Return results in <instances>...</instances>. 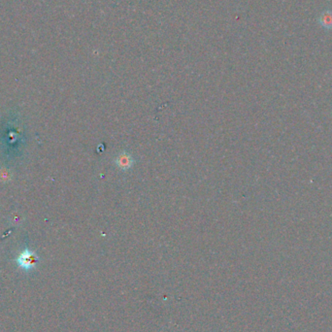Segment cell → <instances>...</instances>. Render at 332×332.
<instances>
[{"label": "cell", "mask_w": 332, "mask_h": 332, "mask_svg": "<svg viewBox=\"0 0 332 332\" xmlns=\"http://www.w3.org/2000/svg\"><path fill=\"white\" fill-rule=\"evenodd\" d=\"M36 260H37L36 255L29 250L22 252L17 258L18 264L26 270H30L31 268H33L36 264Z\"/></svg>", "instance_id": "obj_1"}, {"label": "cell", "mask_w": 332, "mask_h": 332, "mask_svg": "<svg viewBox=\"0 0 332 332\" xmlns=\"http://www.w3.org/2000/svg\"><path fill=\"white\" fill-rule=\"evenodd\" d=\"M320 23L322 25V28L326 30L332 29V12H324L320 18Z\"/></svg>", "instance_id": "obj_2"}, {"label": "cell", "mask_w": 332, "mask_h": 332, "mask_svg": "<svg viewBox=\"0 0 332 332\" xmlns=\"http://www.w3.org/2000/svg\"><path fill=\"white\" fill-rule=\"evenodd\" d=\"M120 160H121L120 164L122 166H124V167H128V166L130 165V163H131L130 158L127 156H121V157H120Z\"/></svg>", "instance_id": "obj_3"}]
</instances>
